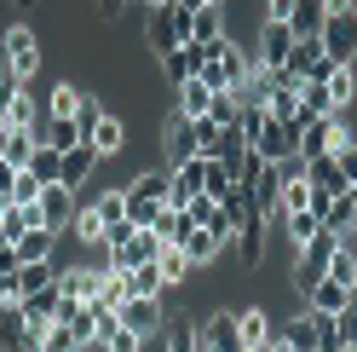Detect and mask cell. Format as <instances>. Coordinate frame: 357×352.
Listing matches in <instances>:
<instances>
[{
    "mask_svg": "<svg viewBox=\"0 0 357 352\" xmlns=\"http://www.w3.org/2000/svg\"><path fill=\"white\" fill-rule=\"evenodd\" d=\"M334 249H340V237H334L328 226H317V231H311L305 243L294 249V254H300V260H294V295H300V300H305V295H311V289H317V283L328 277V260H334Z\"/></svg>",
    "mask_w": 357,
    "mask_h": 352,
    "instance_id": "cell-1",
    "label": "cell"
},
{
    "mask_svg": "<svg viewBox=\"0 0 357 352\" xmlns=\"http://www.w3.org/2000/svg\"><path fill=\"white\" fill-rule=\"evenodd\" d=\"M254 156L265 162H288V156H300V122H277L271 110H265V122H259V133L248 139Z\"/></svg>",
    "mask_w": 357,
    "mask_h": 352,
    "instance_id": "cell-2",
    "label": "cell"
},
{
    "mask_svg": "<svg viewBox=\"0 0 357 352\" xmlns=\"http://www.w3.org/2000/svg\"><path fill=\"white\" fill-rule=\"evenodd\" d=\"M294 29L282 24V17H259V35H254V64L259 70H288V58H294Z\"/></svg>",
    "mask_w": 357,
    "mask_h": 352,
    "instance_id": "cell-3",
    "label": "cell"
},
{
    "mask_svg": "<svg viewBox=\"0 0 357 352\" xmlns=\"http://www.w3.org/2000/svg\"><path fill=\"white\" fill-rule=\"evenodd\" d=\"M0 52H6V75L12 81H35V70H40V35L29 24H12L6 41H0Z\"/></svg>",
    "mask_w": 357,
    "mask_h": 352,
    "instance_id": "cell-4",
    "label": "cell"
},
{
    "mask_svg": "<svg viewBox=\"0 0 357 352\" xmlns=\"http://www.w3.org/2000/svg\"><path fill=\"white\" fill-rule=\"evenodd\" d=\"M351 139V127H346V110H334V116H323V122H305L300 127V156L311 162V156H334Z\"/></svg>",
    "mask_w": 357,
    "mask_h": 352,
    "instance_id": "cell-5",
    "label": "cell"
},
{
    "mask_svg": "<svg viewBox=\"0 0 357 352\" xmlns=\"http://www.w3.org/2000/svg\"><path fill=\"white\" fill-rule=\"evenodd\" d=\"M162 156H167V168H178L185 156H202V139H196V122L185 116V110H173V116L162 122Z\"/></svg>",
    "mask_w": 357,
    "mask_h": 352,
    "instance_id": "cell-6",
    "label": "cell"
},
{
    "mask_svg": "<svg viewBox=\"0 0 357 352\" xmlns=\"http://www.w3.org/2000/svg\"><path fill=\"white\" fill-rule=\"evenodd\" d=\"M323 52L334 58V64H357V12H334V17H323Z\"/></svg>",
    "mask_w": 357,
    "mask_h": 352,
    "instance_id": "cell-7",
    "label": "cell"
},
{
    "mask_svg": "<svg viewBox=\"0 0 357 352\" xmlns=\"http://www.w3.org/2000/svg\"><path fill=\"white\" fill-rule=\"evenodd\" d=\"M35 214H40V226L47 231H70V214H75V191L70 185H40V196H35Z\"/></svg>",
    "mask_w": 357,
    "mask_h": 352,
    "instance_id": "cell-8",
    "label": "cell"
},
{
    "mask_svg": "<svg viewBox=\"0 0 357 352\" xmlns=\"http://www.w3.org/2000/svg\"><path fill=\"white\" fill-rule=\"evenodd\" d=\"M116 318H121V329H132V335H155V329L167 323V306L162 300H144V295H127L116 306Z\"/></svg>",
    "mask_w": 357,
    "mask_h": 352,
    "instance_id": "cell-9",
    "label": "cell"
},
{
    "mask_svg": "<svg viewBox=\"0 0 357 352\" xmlns=\"http://www.w3.org/2000/svg\"><path fill=\"white\" fill-rule=\"evenodd\" d=\"M202 352H242V318L236 312H208L202 318Z\"/></svg>",
    "mask_w": 357,
    "mask_h": 352,
    "instance_id": "cell-10",
    "label": "cell"
},
{
    "mask_svg": "<svg viewBox=\"0 0 357 352\" xmlns=\"http://www.w3.org/2000/svg\"><path fill=\"white\" fill-rule=\"evenodd\" d=\"M288 70H294L300 81H328V75H334V58L323 52V41H317V35H305V41H294V58H288Z\"/></svg>",
    "mask_w": 357,
    "mask_h": 352,
    "instance_id": "cell-11",
    "label": "cell"
},
{
    "mask_svg": "<svg viewBox=\"0 0 357 352\" xmlns=\"http://www.w3.org/2000/svg\"><path fill=\"white\" fill-rule=\"evenodd\" d=\"M121 191H127V203H167V196H173V168L132 173V179H127Z\"/></svg>",
    "mask_w": 357,
    "mask_h": 352,
    "instance_id": "cell-12",
    "label": "cell"
},
{
    "mask_svg": "<svg viewBox=\"0 0 357 352\" xmlns=\"http://www.w3.org/2000/svg\"><path fill=\"white\" fill-rule=\"evenodd\" d=\"M93 168H98V150L93 145H70V150H63V168H58V185H70L81 196V185L93 179Z\"/></svg>",
    "mask_w": 357,
    "mask_h": 352,
    "instance_id": "cell-13",
    "label": "cell"
},
{
    "mask_svg": "<svg viewBox=\"0 0 357 352\" xmlns=\"http://www.w3.org/2000/svg\"><path fill=\"white\" fill-rule=\"evenodd\" d=\"M202 185H208V156H185V162L173 168V196H167V203H173V208H185Z\"/></svg>",
    "mask_w": 357,
    "mask_h": 352,
    "instance_id": "cell-14",
    "label": "cell"
},
{
    "mask_svg": "<svg viewBox=\"0 0 357 352\" xmlns=\"http://www.w3.org/2000/svg\"><path fill=\"white\" fill-rule=\"evenodd\" d=\"M236 260H242V272H259V266H265V219H259V214L242 219V231H236Z\"/></svg>",
    "mask_w": 357,
    "mask_h": 352,
    "instance_id": "cell-15",
    "label": "cell"
},
{
    "mask_svg": "<svg viewBox=\"0 0 357 352\" xmlns=\"http://www.w3.org/2000/svg\"><path fill=\"white\" fill-rule=\"evenodd\" d=\"M202 58H208V47H196V41H178L173 52H162V75L178 87V81H190L196 70H202Z\"/></svg>",
    "mask_w": 357,
    "mask_h": 352,
    "instance_id": "cell-16",
    "label": "cell"
},
{
    "mask_svg": "<svg viewBox=\"0 0 357 352\" xmlns=\"http://www.w3.org/2000/svg\"><path fill=\"white\" fill-rule=\"evenodd\" d=\"M127 295L162 300V295H167V277H162V266H155V260H144V266H132V272H121V300H127Z\"/></svg>",
    "mask_w": 357,
    "mask_h": 352,
    "instance_id": "cell-17",
    "label": "cell"
},
{
    "mask_svg": "<svg viewBox=\"0 0 357 352\" xmlns=\"http://www.w3.org/2000/svg\"><path fill=\"white\" fill-rule=\"evenodd\" d=\"M86 145L98 150V162L121 156V150H127V122H121V116H109V110H104V116H98V127H93V139H86Z\"/></svg>",
    "mask_w": 357,
    "mask_h": 352,
    "instance_id": "cell-18",
    "label": "cell"
},
{
    "mask_svg": "<svg viewBox=\"0 0 357 352\" xmlns=\"http://www.w3.org/2000/svg\"><path fill=\"white\" fill-rule=\"evenodd\" d=\"M58 300H63V295H58V283H47V289H35V295H24V300H17V306H24V323L35 329V335L58 318Z\"/></svg>",
    "mask_w": 357,
    "mask_h": 352,
    "instance_id": "cell-19",
    "label": "cell"
},
{
    "mask_svg": "<svg viewBox=\"0 0 357 352\" xmlns=\"http://www.w3.org/2000/svg\"><path fill=\"white\" fill-rule=\"evenodd\" d=\"M334 93H328V81H300V127L305 122H323V116H334Z\"/></svg>",
    "mask_w": 357,
    "mask_h": 352,
    "instance_id": "cell-20",
    "label": "cell"
},
{
    "mask_svg": "<svg viewBox=\"0 0 357 352\" xmlns=\"http://www.w3.org/2000/svg\"><path fill=\"white\" fill-rule=\"evenodd\" d=\"M150 231L162 237V243H185V237L196 231V219H190L185 208H173V203H162V208H155V219H150Z\"/></svg>",
    "mask_w": 357,
    "mask_h": 352,
    "instance_id": "cell-21",
    "label": "cell"
},
{
    "mask_svg": "<svg viewBox=\"0 0 357 352\" xmlns=\"http://www.w3.org/2000/svg\"><path fill=\"white\" fill-rule=\"evenodd\" d=\"M300 306H311V312H328V318H340L346 306H351V289H346V283H334V277H323V283H317V289H311Z\"/></svg>",
    "mask_w": 357,
    "mask_h": 352,
    "instance_id": "cell-22",
    "label": "cell"
},
{
    "mask_svg": "<svg viewBox=\"0 0 357 352\" xmlns=\"http://www.w3.org/2000/svg\"><path fill=\"white\" fill-rule=\"evenodd\" d=\"M178 249L190 254V266H213V260L236 254V249H225V243H219V237H213L208 226H196V231H190V237H185V243H178Z\"/></svg>",
    "mask_w": 357,
    "mask_h": 352,
    "instance_id": "cell-23",
    "label": "cell"
},
{
    "mask_svg": "<svg viewBox=\"0 0 357 352\" xmlns=\"http://www.w3.org/2000/svg\"><path fill=\"white\" fill-rule=\"evenodd\" d=\"M305 179L317 185V191H328V196H346V191H351V179L340 173L334 156H311V162H305Z\"/></svg>",
    "mask_w": 357,
    "mask_h": 352,
    "instance_id": "cell-24",
    "label": "cell"
},
{
    "mask_svg": "<svg viewBox=\"0 0 357 352\" xmlns=\"http://www.w3.org/2000/svg\"><path fill=\"white\" fill-rule=\"evenodd\" d=\"M277 335H282L288 346H294V352H317V312H305V306H300V312L288 318V323L277 329Z\"/></svg>",
    "mask_w": 357,
    "mask_h": 352,
    "instance_id": "cell-25",
    "label": "cell"
},
{
    "mask_svg": "<svg viewBox=\"0 0 357 352\" xmlns=\"http://www.w3.org/2000/svg\"><path fill=\"white\" fill-rule=\"evenodd\" d=\"M242 352H259L265 341H271V312H265V306H242Z\"/></svg>",
    "mask_w": 357,
    "mask_h": 352,
    "instance_id": "cell-26",
    "label": "cell"
},
{
    "mask_svg": "<svg viewBox=\"0 0 357 352\" xmlns=\"http://www.w3.org/2000/svg\"><path fill=\"white\" fill-rule=\"evenodd\" d=\"M208 104H213V87L202 75H190V81H178V110H185L190 122H202L208 116Z\"/></svg>",
    "mask_w": 357,
    "mask_h": 352,
    "instance_id": "cell-27",
    "label": "cell"
},
{
    "mask_svg": "<svg viewBox=\"0 0 357 352\" xmlns=\"http://www.w3.org/2000/svg\"><path fill=\"white\" fill-rule=\"evenodd\" d=\"M17 260H52V249H58V231H47V226H29L24 237H17Z\"/></svg>",
    "mask_w": 357,
    "mask_h": 352,
    "instance_id": "cell-28",
    "label": "cell"
},
{
    "mask_svg": "<svg viewBox=\"0 0 357 352\" xmlns=\"http://www.w3.org/2000/svg\"><path fill=\"white\" fill-rule=\"evenodd\" d=\"M323 17H328V12H323V0H294V12H288V29H294L300 41H305V35H323Z\"/></svg>",
    "mask_w": 357,
    "mask_h": 352,
    "instance_id": "cell-29",
    "label": "cell"
},
{
    "mask_svg": "<svg viewBox=\"0 0 357 352\" xmlns=\"http://www.w3.org/2000/svg\"><path fill=\"white\" fill-rule=\"evenodd\" d=\"M155 266H162V277H167V289H178L196 266H190V254L178 249V243H162V254H155Z\"/></svg>",
    "mask_w": 357,
    "mask_h": 352,
    "instance_id": "cell-30",
    "label": "cell"
},
{
    "mask_svg": "<svg viewBox=\"0 0 357 352\" xmlns=\"http://www.w3.org/2000/svg\"><path fill=\"white\" fill-rule=\"evenodd\" d=\"M219 35H225V17H219V6H202V12L190 17V41H196V47H213Z\"/></svg>",
    "mask_w": 357,
    "mask_h": 352,
    "instance_id": "cell-31",
    "label": "cell"
},
{
    "mask_svg": "<svg viewBox=\"0 0 357 352\" xmlns=\"http://www.w3.org/2000/svg\"><path fill=\"white\" fill-rule=\"evenodd\" d=\"M35 145H40V133H35V127H12V139H6V162H12V168H29Z\"/></svg>",
    "mask_w": 357,
    "mask_h": 352,
    "instance_id": "cell-32",
    "label": "cell"
},
{
    "mask_svg": "<svg viewBox=\"0 0 357 352\" xmlns=\"http://www.w3.org/2000/svg\"><path fill=\"white\" fill-rule=\"evenodd\" d=\"M58 168H63V150H52V145H35V156H29V173L40 185H58Z\"/></svg>",
    "mask_w": 357,
    "mask_h": 352,
    "instance_id": "cell-33",
    "label": "cell"
},
{
    "mask_svg": "<svg viewBox=\"0 0 357 352\" xmlns=\"http://www.w3.org/2000/svg\"><path fill=\"white\" fill-rule=\"evenodd\" d=\"M93 208L104 214V231L121 226V219H127V191H121V185H116V191H93Z\"/></svg>",
    "mask_w": 357,
    "mask_h": 352,
    "instance_id": "cell-34",
    "label": "cell"
},
{
    "mask_svg": "<svg viewBox=\"0 0 357 352\" xmlns=\"http://www.w3.org/2000/svg\"><path fill=\"white\" fill-rule=\"evenodd\" d=\"M40 352H81V335H75V329L70 323H47V329H40Z\"/></svg>",
    "mask_w": 357,
    "mask_h": 352,
    "instance_id": "cell-35",
    "label": "cell"
},
{
    "mask_svg": "<svg viewBox=\"0 0 357 352\" xmlns=\"http://www.w3.org/2000/svg\"><path fill=\"white\" fill-rule=\"evenodd\" d=\"M328 93H334V104H351L357 98V64H334V75H328Z\"/></svg>",
    "mask_w": 357,
    "mask_h": 352,
    "instance_id": "cell-36",
    "label": "cell"
},
{
    "mask_svg": "<svg viewBox=\"0 0 357 352\" xmlns=\"http://www.w3.org/2000/svg\"><path fill=\"white\" fill-rule=\"evenodd\" d=\"M81 87H70V81H58L52 87V93H47V116H75V110H81Z\"/></svg>",
    "mask_w": 357,
    "mask_h": 352,
    "instance_id": "cell-37",
    "label": "cell"
},
{
    "mask_svg": "<svg viewBox=\"0 0 357 352\" xmlns=\"http://www.w3.org/2000/svg\"><path fill=\"white\" fill-rule=\"evenodd\" d=\"M328 277L334 283H346V289H357V254L340 243V249H334V260H328Z\"/></svg>",
    "mask_w": 357,
    "mask_h": 352,
    "instance_id": "cell-38",
    "label": "cell"
},
{
    "mask_svg": "<svg viewBox=\"0 0 357 352\" xmlns=\"http://www.w3.org/2000/svg\"><path fill=\"white\" fill-rule=\"evenodd\" d=\"M323 226H328L334 237H340L346 226H357V203H351V196H334V208H328V219H323Z\"/></svg>",
    "mask_w": 357,
    "mask_h": 352,
    "instance_id": "cell-39",
    "label": "cell"
},
{
    "mask_svg": "<svg viewBox=\"0 0 357 352\" xmlns=\"http://www.w3.org/2000/svg\"><path fill=\"white\" fill-rule=\"evenodd\" d=\"M35 196H40V179H35L29 168H17V179H12V203H35Z\"/></svg>",
    "mask_w": 357,
    "mask_h": 352,
    "instance_id": "cell-40",
    "label": "cell"
},
{
    "mask_svg": "<svg viewBox=\"0 0 357 352\" xmlns=\"http://www.w3.org/2000/svg\"><path fill=\"white\" fill-rule=\"evenodd\" d=\"M98 116H104V104H98V98H81V110H75V127H81L86 139H93V127H98Z\"/></svg>",
    "mask_w": 357,
    "mask_h": 352,
    "instance_id": "cell-41",
    "label": "cell"
},
{
    "mask_svg": "<svg viewBox=\"0 0 357 352\" xmlns=\"http://www.w3.org/2000/svg\"><path fill=\"white\" fill-rule=\"evenodd\" d=\"M139 341H144V335H132V329H121V323H116V335L104 341V352H139Z\"/></svg>",
    "mask_w": 357,
    "mask_h": 352,
    "instance_id": "cell-42",
    "label": "cell"
},
{
    "mask_svg": "<svg viewBox=\"0 0 357 352\" xmlns=\"http://www.w3.org/2000/svg\"><path fill=\"white\" fill-rule=\"evenodd\" d=\"M334 162H340V173H346V179L357 185V139H346L340 150H334Z\"/></svg>",
    "mask_w": 357,
    "mask_h": 352,
    "instance_id": "cell-43",
    "label": "cell"
},
{
    "mask_svg": "<svg viewBox=\"0 0 357 352\" xmlns=\"http://www.w3.org/2000/svg\"><path fill=\"white\" fill-rule=\"evenodd\" d=\"M334 323H340V341H346V346H357V300H351V306H346V312L334 318Z\"/></svg>",
    "mask_w": 357,
    "mask_h": 352,
    "instance_id": "cell-44",
    "label": "cell"
},
{
    "mask_svg": "<svg viewBox=\"0 0 357 352\" xmlns=\"http://www.w3.org/2000/svg\"><path fill=\"white\" fill-rule=\"evenodd\" d=\"M17 266H24V260H17V249H12V243H0V277H12Z\"/></svg>",
    "mask_w": 357,
    "mask_h": 352,
    "instance_id": "cell-45",
    "label": "cell"
},
{
    "mask_svg": "<svg viewBox=\"0 0 357 352\" xmlns=\"http://www.w3.org/2000/svg\"><path fill=\"white\" fill-rule=\"evenodd\" d=\"M139 352H167V335H162V329H155V335H144V341H139Z\"/></svg>",
    "mask_w": 357,
    "mask_h": 352,
    "instance_id": "cell-46",
    "label": "cell"
},
{
    "mask_svg": "<svg viewBox=\"0 0 357 352\" xmlns=\"http://www.w3.org/2000/svg\"><path fill=\"white\" fill-rule=\"evenodd\" d=\"M12 179H17V168H12L6 156H0V191H6V196H12Z\"/></svg>",
    "mask_w": 357,
    "mask_h": 352,
    "instance_id": "cell-47",
    "label": "cell"
},
{
    "mask_svg": "<svg viewBox=\"0 0 357 352\" xmlns=\"http://www.w3.org/2000/svg\"><path fill=\"white\" fill-rule=\"evenodd\" d=\"M259 352H294V346H288V341H282V335H277V329H271V341H265V346H259Z\"/></svg>",
    "mask_w": 357,
    "mask_h": 352,
    "instance_id": "cell-48",
    "label": "cell"
},
{
    "mask_svg": "<svg viewBox=\"0 0 357 352\" xmlns=\"http://www.w3.org/2000/svg\"><path fill=\"white\" fill-rule=\"evenodd\" d=\"M98 12H104V17H116V12H121V0H98Z\"/></svg>",
    "mask_w": 357,
    "mask_h": 352,
    "instance_id": "cell-49",
    "label": "cell"
},
{
    "mask_svg": "<svg viewBox=\"0 0 357 352\" xmlns=\"http://www.w3.org/2000/svg\"><path fill=\"white\" fill-rule=\"evenodd\" d=\"M127 6H144L150 12V6H167V0H127Z\"/></svg>",
    "mask_w": 357,
    "mask_h": 352,
    "instance_id": "cell-50",
    "label": "cell"
},
{
    "mask_svg": "<svg viewBox=\"0 0 357 352\" xmlns=\"http://www.w3.org/2000/svg\"><path fill=\"white\" fill-rule=\"evenodd\" d=\"M6 208H12V196H6V191H0V214H6Z\"/></svg>",
    "mask_w": 357,
    "mask_h": 352,
    "instance_id": "cell-51",
    "label": "cell"
},
{
    "mask_svg": "<svg viewBox=\"0 0 357 352\" xmlns=\"http://www.w3.org/2000/svg\"><path fill=\"white\" fill-rule=\"evenodd\" d=\"M346 196H351V203H357V185H351V191H346Z\"/></svg>",
    "mask_w": 357,
    "mask_h": 352,
    "instance_id": "cell-52",
    "label": "cell"
},
{
    "mask_svg": "<svg viewBox=\"0 0 357 352\" xmlns=\"http://www.w3.org/2000/svg\"><path fill=\"white\" fill-rule=\"evenodd\" d=\"M121 6H127V0H121Z\"/></svg>",
    "mask_w": 357,
    "mask_h": 352,
    "instance_id": "cell-53",
    "label": "cell"
}]
</instances>
